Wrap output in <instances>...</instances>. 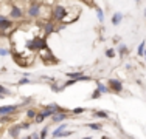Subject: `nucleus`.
Here are the masks:
<instances>
[{"label":"nucleus","instance_id":"27","mask_svg":"<svg viewBox=\"0 0 146 139\" xmlns=\"http://www.w3.org/2000/svg\"><path fill=\"white\" fill-rule=\"evenodd\" d=\"M31 127H33V122H30V121H25V122H20V128H22V130H30Z\"/></svg>","mask_w":146,"mask_h":139},{"label":"nucleus","instance_id":"14","mask_svg":"<svg viewBox=\"0 0 146 139\" xmlns=\"http://www.w3.org/2000/svg\"><path fill=\"white\" fill-rule=\"evenodd\" d=\"M86 127L90 128V130H93V131H101L103 130L101 122H89V124H86Z\"/></svg>","mask_w":146,"mask_h":139},{"label":"nucleus","instance_id":"10","mask_svg":"<svg viewBox=\"0 0 146 139\" xmlns=\"http://www.w3.org/2000/svg\"><path fill=\"white\" fill-rule=\"evenodd\" d=\"M37 113H39V110L34 108V107H28V108L25 110V116H27V119H28L30 122H33V121H34V117L37 116Z\"/></svg>","mask_w":146,"mask_h":139},{"label":"nucleus","instance_id":"23","mask_svg":"<svg viewBox=\"0 0 146 139\" xmlns=\"http://www.w3.org/2000/svg\"><path fill=\"white\" fill-rule=\"evenodd\" d=\"M47 136H48V125H45L42 130L39 131V138L40 139H47Z\"/></svg>","mask_w":146,"mask_h":139},{"label":"nucleus","instance_id":"19","mask_svg":"<svg viewBox=\"0 0 146 139\" xmlns=\"http://www.w3.org/2000/svg\"><path fill=\"white\" fill-rule=\"evenodd\" d=\"M145 50H146V40H143L140 45H138V48H137V56H140V57H141V56L145 54Z\"/></svg>","mask_w":146,"mask_h":139},{"label":"nucleus","instance_id":"20","mask_svg":"<svg viewBox=\"0 0 146 139\" xmlns=\"http://www.w3.org/2000/svg\"><path fill=\"white\" fill-rule=\"evenodd\" d=\"M104 54H106L107 59H112V57H115V56H117V50H115V48H107Z\"/></svg>","mask_w":146,"mask_h":139},{"label":"nucleus","instance_id":"9","mask_svg":"<svg viewBox=\"0 0 146 139\" xmlns=\"http://www.w3.org/2000/svg\"><path fill=\"white\" fill-rule=\"evenodd\" d=\"M70 116H72V114H68V113H58V114H54V116L51 117V122H54V124L65 122V121H67Z\"/></svg>","mask_w":146,"mask_h":139},{"label":"nucleus","instance_id":"33","mask_svg":"<svg viewBox=\"0 0 146 139\" xmlns=\"http://www.w3.org/2000/svg\"><path fill=\"white\" fill-rule=\"evenodd\" d=\"M30 136H31V139H40V138H39V133H37V131H36V133H31Z\"/></svg>","mask_w":146,"mask_h":139},{"label":"nucleus","instance_id":"7","mask_svg":"<svg viewBox=\"0 0 146 139\" xmlns=\"http://www.w3.org/2000/svg\"><path fill=\"white\" fill-rule=\"evenodd\" d=\"M20 131H22L20 124H11V125L8 127V130H6V134L9 136V139H20V138H19Z\"/></svg>","mask_w":146,"mask_h":139},{"label":"nucleus","instance_id":"39","mask_svg":"<svg viewBox=\"0 0 146 139\" xmlns=\"http://www.w3.org/2000/svg\"><path fill=\"white\" fill-rule=\"evenodd\" d=\"M145 17H146V9H145Z\"/></svg>","mask_w":146,"mask_h":139},{"label":"nucleus","instance_id":"28","mask_svg":"<svg viewBox=\"0 0 146 139\" xmlns=\"http://www.w3.org/2000/svg\"><path fill=\"white\" fill-rule=\"evenodd\" d=\"M9 121H13V116H2V117H0V125L9 124Z\"/></svg>","mask_w":146,"mask_h":139},{"label":"nucleus","instance_id":"32","mask_svg":"<svg viewBox=\"0 0 146 139\" xmlns=\"http://www.w3.org/2000/svg\"><path fill=\"white\" fill-rule=\"evenodd\" d=\"M90 81H92V77H90V76H87V74H84V76H81V77L76 81V83H78V82H90Z\"/></svg>","mask_w":146,"mask_h":139},{"label":"nucleus","instance_id":"8","mask_svg":"<svg viewBox=\"0 0 146 139\" xmlns=\"http://www.w3.org/2000/svg\"><path fill=\"white\" fill-rule=\"evenodd\" d=\"M65 130H68V124L67 122H62L61 125H58V127L53 130V133H51V139H56L59 134H61L62 131H65Z\"/></svg>","mask_w":146,"mask_h":139},{"label":"nucleus","instance_id":"1","mask_svg":"<svg viewBox=\"0 0 146 139\" xmlns=\"http://www.w3.org/2000/svg\"><path fill=\"white\" fill-rule=\"evenodd\" d=\"M68 14V8H67V3H54L53 6H51V20H53L54 23H62L64 22V19L67 17Z\"/></svg>","mask_w":146,"mask_h":139},{"label":"nucleus","instance_id":"24","mask_svg":"<svg viewBox=\"0 0 146 139\" xmlns=\"http://www.w3.org/2000/svg\"><path fill=\"white\" fill-rule=\"evenodd\" d=\"M44 121H45V117H44V114H42V113H40V111H39V113H37V116H36V117H34V121H33V124H42V122H44Z\"/></svg>","mask_w":146,"mask_h":139},{"label":"nucleus","instance_id":"13","mask_svg":"<svg viewBox=\"0 0 146 139\" xmlns=\"http://www.w3.org/2000/svg\"><path fill=\"white\" fill-rule=\"evenodd\" d=\"M95 88L98 90L101 94H109V93H110V90L107 88V85L104 82H101V81H96V87H95Z\"/></svg>","mask_w":146,"mask_h":139},{"label":"nucleus","instance_id":"6","mask_svg":"<svg viewBox=\"0 0 146 139\" xmlns=\"http://www.w3.org/2000/svg\"><path fill=\"white\" fill-rule=\"evenodd\" d=\"M20 104H8V105H0V117L2 116H14L19 111Z\"/></svg>","mask_w":146,"mask_h":139},{"label":"nucleus","instance_id":"35","mask_svg":"<svg viewBox=\"0 0 146 139\" xmlns=\"http://www.w3.org/2000/svg\"><path fill=\"white\" fill-rule=\"evenodd\" d=\"M81 139H92V136H84V138H81Z\"/></svg>","mask_w":146,"mask_h":139},{"label":"nucleus","instance_id":"37","mask_svg":"<svg viewBox=\"0 0 146 139\" xmlns=\"http://www.w3.org/2000/svg\"><path fill=\"white\" fill-rule=\"evenodd\" d=\"M143 57H145V60H146V50H145V54H143Z\"/></svg>","mask_w":146,"mask_h":139},{"label":"nucleus","instance_id":"31","mask_svg":"<svg viewBox=\"0 0 146 139\" xmlns=\"http://www.w3.org/2000/svg\"><path fill=\"white\" fill-rule=\"evenodd\" d=\"M103 94H101V93H100L98 91V90H93V93H92V96H90V99H93V100H95V99H100V97H101Z\"/></svg>","mask_w":146,"mask_h":139},{"label":"nucleus","instance_id":"25","mask_svg":"<svg viewBox=\"0 0 146 139\" xmlns=\"http://www.w3.org/2000/svg\"><path fill=\"white\" fill-rule=\"evenodd\" d=\"M72 134H73V131H72V130H65V131H62V133L59 134V136H58L56 139H65V138L72 136Z\"/></svg>","mask_w":146,"mask_h":139},{"label":"nucleus","instance_id":"2","mask_svg":"<svg viewBox=\"0 0 146 139\" xmlns=\"http://www.w3.org/2000/svg\"><path fill=\"white\" fill-rule=\"evenodd\" d=\"M40 8L42 2H28V6L25 8V14L31 22H39L40 20Z\"/></svg>","mask_w":146,"mask_h":139},{"label":"nucleus","instance_id":"17","mask_svg":"<svg viewBox=\"0 0 146 139\" xmlns=\"http://www.w3.org/2000/svg\"><path fill=\"white\" fill-rule=\"evenodd\" d=\"M86 111H87V108H84V107H76V108L70 110V114L72 116H79V114H84Z\"/></svg>","mask_w":146,"mask_h":139},{"label":"nucleus","instance_id":"30","mask_svg":"<svg viewBox=\"0 0 146 139\" xmlns=\"http://www.w3.org/2000/svg\"><path fill=\"white\" fill-rule=\"evenodd\" d=\"M28 83H31V79H28V77H22L19 82H17V87H20V85H28Z\"/></svg>","mask_w":146,"mask_h":139},{"label":"nucleus","instance_id":"22","mask_svg":"<svg viewBox=\"0 0 146 139\" xmlns=\"http://www.w3.org/2000/svg\"><path fill=\"white\" fill-rule=\"evenodd\" d=\"M11 53L13 51L9 50L8 47H0V56H2V57H6V56H9Z\"/></svg>","mask_w":146,"mask_h":139},{"label":"nucleus","instance_id":"36","mask_svg":"<svg viewBox=\"0 0 146 139\" xmlns=\"http://www.w3.org/2000/svg\"><path fill=\"white\" fill-rule=\"evenodd\" d=\"M20 139H31V136L28 134V136H25V138H20Z\"/></svg>","mask_w":146,"mask_h":139},{"label":"nucleus","instance_id":"29","mask_svg":"<svg viewBox=\"0 0 146 139\" xmlns=\"http://www.w3.org/2000/svg\"><path fill=\"white\" fill-rule=\"evenodd\" d=\"M96 17H98V20L101 23L104 22V11H103L101 8H96Z\"/></svg>","mask_w":146,"mask_h":139},{"label":"nucleus","instance_id":"18","mask_svg":"<svg viewBox=\"0 0 146 139\" xmlns=\"http://www.w3.org/2000/svg\"><path fill=\"white\" fill-rule=\"evenodd\" d=\"M0 94H2L3 97H6V96H11L13 91H11L9 88H6L5 85H0Z\"/></svg>","mask_w":146,"mask_h":139},{"label":"nucleus","instance_id":"21","mask_svg":"<svg viewBox=\"0 0 146 139\" xmlns=\"http://www.w3.org/2000/svg\"><path fill=\"white\" fill-rule=\"evenodd\" d=\"M33 104V97H22V102H20V107H28Z\"/></svg>","mask_w":146,"mask_h":139},{"label":"nucleus","instance_id":"15","mask_svg":"<svg viewBox=\"0 0 146 139\" xmlns=\"http://www.w3.org/2000/svg\"><path fill=\"white\" fill-rule=\"evenodd\" d=\"M65 74H67V77H68V79H73V81H78V79L81 77V76H84L86 73H84V71H81V70H79V71H73V73H65Z\"/></svg>","mask_w":146,"mask_h":139},{"label":"nucleus","instance_id":"4","mask_svg":"<svg viewBox=\"0 0 146 139\" xmlns=\"http://www.w3.org/2000/svg\"><path fill=\"white\" fill-rule=\"evenodd\" d=\"M39 25L42 28V36L45 39H47L48 36H51V34L58 33V23H54L53 20H48V22H44V23L39 22Z\"/></svg>","mask_w":146,"mask_h":139},{"label":"nucleus","instance_id":"38","mask_svg":"<svg viewBox=\"0 0 146 139\" xmlns=\"http://www.w3.org/2000/svg\"><path fill=\"white\" fill-rule=\"evenodd\" d=\"M101 139H110V138H107V136H103Z\"/></svg>","mask_w":146,"mask_h":139},{"label":"nucleus","instance_id":"26","mask_svg":"<svg viewBox=\"0 0 146 139\" xmlns=\"http://www.w3.org/2000/svg\"><path fill=\"white\" fill-rule=\"evenodd\" d=\"M50 88H51V91H53V93H61L62 91V90H64V88H62V87H58V83H50Z\"/></svg>","mask_w":146,"mask_h":139},{"label":"nucleus","instance_id":"12","mask_svg":"<svg viewBox=\"0 0 146 139\" xmlns=\"http://www.w3.org/2000/svg\"><path fill=\"white\" fill-rule=\"evenodd\" d=\"M123 19H124V16H123V12H120V11H117V12H113L112 14V17H110V22H112V25H120L121 22H123Z\"/></svg>","mask_w":146,"mask_h":139},{"label":"nucleus","instance_id":"3","mask_svg":"<svg viewBox=\"0 0 146 139\" xmlns=\"http://www.w3.org/2000/svg\"><path fill=\"white\" fill-rule=\"evenodd\" d=\"M25 17H27L25 8L17 2H11V9H9V12H8V19L13 20V22H14V20L20 22V20H23Z\"/></svg>","mask_w":146,"mask_h":139},{"label":"nucleus","instance_id":"5","mask_svg":"<svg viewBox=\"0 0 146 139\" xmlns=\"http://www.w3.org/2000/svg\"><path fill=\"white\" fill-rule=\"evenodd\" d=\"M106 85H107V88L110 90V93H115V94H120V93H123V90H124L123 82H121L120 79H115V77L107 79Z\"/></svg>","mask_w":146,"mask_h":139},{"label":"nucleus","instance_id":"34","mask_svg":"<svg viewBox=\"0 0 146 139\" xmlns=\"http://www.w3.org/2000/svg\"><path fill=\"white\" fill-rule=\"evenodd\" d=\"M3 37H5V34H3L2 31H0V39H3Z\"/></svg>","mask_w":146,"mask_h":139},{"label":"nucleus","instance_id":"16","mask_svg":"<svg viewBox=\"0 0 146 139\" xmlns=\"http://www.w3.org/2000/svg\"><path fill=\"white\" fill-rule=\"evenodd\" d=\"M127 51H129V50H127V47H126L124 43H120V45L117 47V53H118V56H120V57L126 56V54H127Z\"/></svg>","mask_w":146,"mask_h":139},{"label":"nucleus","instance_id":"11","mask_svg":"<svg viewBox=\"0 0 146 139\" xmlns=\"http://www.w3.org/2000/svg\"><path fill=\"white\" fill-rule=\"evenodd\" d=\"M92 116H93V117H96V119H109L110 114L107 113V111H104V110H98V108H95V110L92 111Z\"/></svg>","mask_w":146,"mask_h":139}]
</instances>
